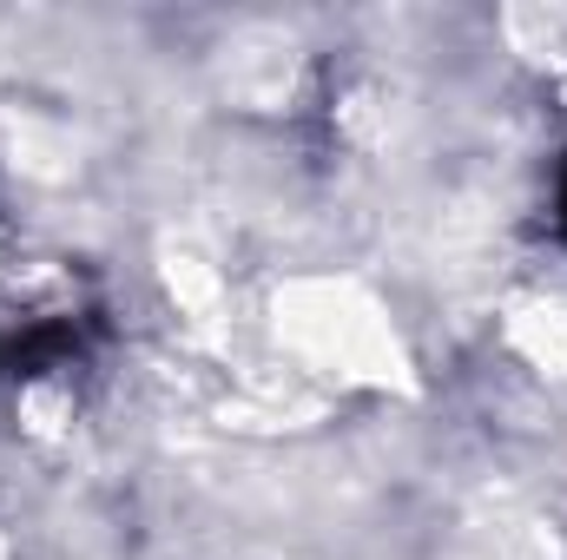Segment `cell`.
Instances as JSON below:
<instances>
[{"instance_id":"1","label":"cell","mask_w":567,"mask_h":560,"mask_svg":"<svg viewBox=\"0 0 567 560\" xmlns=\"http://www.w3.org/2000/svg\"><path fill=\"white\" fill-rule=\"evenodd\" d=\"M555 218H561V231H567V172H561V211Z\"/></svg>"}]
</instances>
